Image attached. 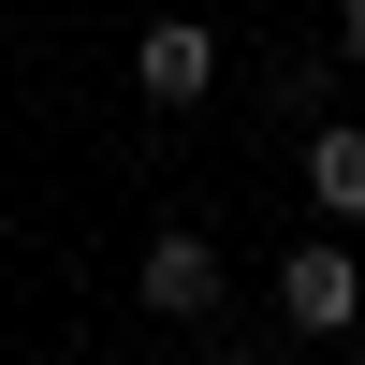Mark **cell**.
I'll return each mask as SVG.
<instances>
[{
	"label": "cell",
	"mask_w": 365,
	"mask_h": 365,
	"mask_svg": "<svg viewBox=\"0 0 365 365\" xmlns=\"http://www.w3.org/2000/svg\"><path fill=\"white\" fill-rule=\"evenodd\" d=\"M278 322H292V336H351V322H365V263L336 249V234H307V249L278 263Z\"/></svg>",
	"instance_id": "obj_1"
},
{
	"label": "cell",
	"mask_w": 365,
	"mask_h": 365,
	"mask_svg": "<svg viewBox=\"0 0 365 365\" xmlns=\"http://www.w3.org/2000/svg\"><path fill=\"white\" fill-rule=\"evenodd\" d=\"M132 292H146L161 322H205V307H220V249H205L190 220H175V234H146V263H132Z\"/></svg>",
	"instance_id": "obj_2"
},
{
	"label": "cell",
	"mask_w": 365,
	"mask_h": 365,
	"mask_svg": "<svg viewBox=\"0 0 365 365\" xmlns=\"http://www.w3.org/2000/svg\"><path fill=\"white\" fill-rule=\"evenodd\" d=\"M132 88H146V103H205V88H220V29L161 15V29L132 44Z\"/></svg>",
	"instance_id": "obj_3"
},
{
	"label": "cell",
	"mask_w": 365,
	"mask_h": 365,
	"mask_svg": "<svg viewBox=\"0 0 365 365\" xmlns=\"http://www.w3.org/2000/svg\"><path fill=\"white\" fill-rule=\"evenodd\" d=\"M307 205H322V220H365V132H351V117L307 132Z\"/></svg>",
	"instance_id": "obj_4"
},
{
	"label": "cell",
	"mask_w": 365,
	"mask_h": 365,
	"mask_svg": "<svg viewBox=\"0 0 365 365\" xmlns=\"http://www.w3.org/2000/svg\"><path fill=\"white\" fill-rule=\"evenodd\" d=\"M336 58H365V0H336Z\"/></svg>",
	"instance_id": "obj_5"
}]
</instances>
